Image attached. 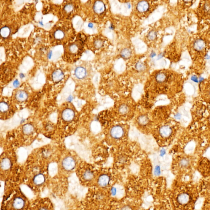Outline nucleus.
I'll use <instances>...</instances> for the list:
<instances>
[{"label":"nucleus","instance_id":"nucleus-31","mask_svg":"<svg viewBox=\"0 0 210 210\" xmlns=\"http://www.w3.org/2000/svg\"><path fill=\"white\" fill-rule=\"evenodd\" d=\"M94 44L95 47L97 48H100L103 46V42L102 40H98L94 42Z\"/></svg>","mask_w":210,"mask_h":210},{"label":"nucleus","instance_id":"nucleus-28","mask_svg":"<svg viewBox=\"0 0 210 210\" xmlns=\"http://www.w3.org/2000/svg\"><path fill=\"white\" fill-rule=\"evenodd\" d=\"M157 33L154 31H151L148 33V35H147L149 39L151 40H155V38L157 37Z\"/></svg>","mask_w":210,"mask_h":210},{"label":"nucleus","instance_id":"nucleus-17","mask_svg":"<svg viewBox=\"0 0 210 210\" xmlns=\"http://www.w3.org/2000/svg\"><path fill=\"white\" fill-rule=\"evenodd\" d=\"M64 36H65V33L61 29H58L54 31V37L56 40H62L64 38Z\"/></svg>","mask_w":210,"mask_h":210},{"label":"nucleus","instance_id":"nucleus-23","mask_svg":"<svg viewBox=\"0 0 210 210\" xmlns=\"http://www.w3.org/2000/svg\"><path fill=\"white\" fill-rule=\"evenodd\" d=\"M10 34V30L7 27H4L1 29L0 31V34L1 36L4 37H7Z\"/></svg>","mask_w":210,"mask_h":210},{"label":"nucleus","instance_id":"nucleus-34","mask_svg":"<svg viewBox=\"0 0 210 210\" xmlns=\"http://www.w3.org/2000/svg\"><path fill=\"white\" fill-rule=\"evenodd\" d=\"M19 84L20 83H19V81L17 80H16L14 82L13 86L15 88H17L19 86Z\"/></svg>","mask_w":210,"mask_h":210},{"label":"nucleus","instance_id":"nucleus-1","mask_svg":"<svg viewBox=\"0 0 210 210\" xmlns=\"http://www.w3.org/2000/svg\"><path fill=\"white\" fill-rule=\"evenodd\" d=\"M81 41L78 43L75 42L71 43L70 45H69L67 48L68 53L72 56H78L80 53L81 52L82 49V43Z\"/></svg>","mask_w":210,"mask_h":210},{"label":"nucleus","instance_id":"nucleus-14","mask_svg":"<svg viewBox=\"0 0 210 210\" xmlns=\"http://www.w3.org/2000/svg\"><path fill=\"white\" fill-rule=\"evenodd\" d=\"M205 47V43L203 40L201 39L196 40L194 43V48L197 51H201Z\"/></svg>","mask_w":210,"mask_h":210},{"label":"nucleus","instance_id":"nucleus-2","mask_svg":"<svg viewBox=\"0 0 210 210\" xmlns=\"http://www.w3.org/2000/svg\"><path fill=\"white\" fill-rule=\"evenodd\" d=\"M11 205L13 210H21L25 205V201L21 197H15L12 201Z\"/></svg>","mask_w":210,"mask_h":210},{"label":"nucleus","instance_id":"nucleus-15","mask_svg":"<svg viewBox=\"0 0 210 210\" xmlns=\"http://www.w3.org/2000/svg\"><path fill=\"white\" fill-rule=\"evenodd\" d=\"M15 97L17 101L19 102H24L27 99L28 94L25 91H20L17 92Z\"/></svg>","mask_w":210,"mask_h":210},{"label":"nucleus","instance_id":"nucleus-37","mask_svg":"<svg viewBox=\"0 0 210 210\" xmlns=\"http://www.w3.org/2000/svg\"><path fill=\"white\" fill-rule=\"evenodd\" d=\"M24 75H23V74H21V75H20V77L21 78L24 77Z\"/></svg>","mask_w":210,"mask_h":210},{"label":"nucleus","instance_id":"nucleus-26","mask_svg":"<svg viewBox=\"0 0 210 210\" xmlns=\"http://www.w3.org/2000/svg\"><path fill=\"white\" fill-rule=\"evenodd\" d=\"M74 6L72 4H66L64 8V11L67 13L72 12L74 10Z\"/></svg>","mask_w":210,"mask_h":210},{"label":"nucleus","instance_id":"nucleus-5","mask_svg":"<svg viewBox=\"0 0 210 210\" xmlns=\"http://www.w3.org/2000/svg\"><path fill=\"white\" fill-rule=\"evenodd\" d=\"M64 73L60 69H57L54 71L52 75V80L54 82L59 83L64 78Z\"/></svg>","mask_w":210,"mask_h":210},{"label":"nucleus","instance_id":"nucleus-19","mask_svg":"<svg viewBox=\"0 0 210 210\" xmlns=\"http://www.w3.org/2000/svg\"><path fill=\"white\" fill-rule=\"evenodd\" d=\"M94 177L93 172L90 170H87L85 171L83 174V178L85 181L91 180Z\"/></svg>","mask_w":210,"mask_h":210},{"label":"nucleus","instance_id":"nucleus-7","mask_svg":"<svg viewBox=\"0 0 210 210\" xmlns=\"http://www.w3.org/2000/svg\"><path fill=\"white\" fill-rule=\"evenodd\" d=\"M93 9L96 13L98 14L103 13L105 10V4L101 1H97L94 5Z\"/></svg>","mask_w":210,"mask_h":210},{"label":"nucleus","instance_id":"nucleus-27","mask_svg":"<svg viewBox=\"0 0 210 210\" xmlns=\"http://www.w3.org/2000/svg\"><path fill=\"white\" fill-rule=\"evenodd\" d=\"M138 121L139 123L142 125L147 124L148 122V118L145 116H141L139 118Z\"/></svg>","mask_w":210,"mask_h":210},{"label":"nucleus","instance_id":"nucleus-32","mask_svg":"<svg viewBox=\"0 0 210 210\" xmlns=\"http://www.w3.org/2000/svg\"><path fill=\"white\" fill-rule=\"evenodd\" d=\"M111 193L112 195L113 196H116L117 193V188H116V187H113L111 190Z\"/></svg>","mask_w":210,"mask_h":210},{"label":"nucleus","instance_id":"nucleus-29","mask_svg":"<svg viewBox=\"0 0 210 210\" xmlns=\"http://www.w3.org/2000/svg\"><path fill=\"white\" fill-rule=\"evenodd\" d=\"M135 68L139 71H143L145 69V65L142 62H139L137 63Z\"/></svg>","mask_w":210,"mask_h":210},{"label":"nucleus","instance_id":"nucleus-36","mask_svg":"<svg viewBox=\"0 0 210 210\" xmlns=\"http://www.w3.org/2000/svg\"><path fill=\"white\" fill-rule=\"evenodd\" d=\"M88 27H90V28H92L93 27V25L92 24V23H89V24H88Z\"/></svg>","mask_w":210,"mask_h":210},{"label":"nucleus","instance_id":"nucleus-3","mask_svg":"<svg viewBox=\"0 0 210 210\" xmlns=\"http://www.w3.org/2000/svg\"><path fill=\"white\" fill-rule=\"evenodd\" d=\"M62 165L63 168L66 170L71 171L75 167L76 162L72 157H67L62 161Z\"/></svg>","mask_w":210,"mask_h":210},{"label":"nucleus","instance_id":"nucleus-6","mask_svg":"<svg viewBox=\"0 0 210 210\" xmlns=\"http://www.w3.org/2000/svg\"><path fill=\"white\" fill-rule=\"evenodd\" d=\"M74 111L70 109H66L62 113V118L63 120L66 121H70L72 120L74 118Z\"/></svg>","mask_w":210,"mask_h":210},{"label":"nucleus","instance_id":"nucleus-11","mask_svg":"<svg viewBox=\"0 0 210 210\" xmlns=\"http://www.w3.org/2000/svg\"><path fill=\"white\" fill-rule=\"evenodd\" d=\"M160 135L164 138L170 136L172 133V130L169 126H165L162 127L160 129Z\"/></svg>","mask_w":210,"mask_h":210},{"label":"nucleus","instance_id":"nucleus-20","mask_svg":"<svg viewBox=\"0 0 210 210\" xmlns=\"http://www.w3.org/2000/svg\"><path fill=\"white\" fill-rule=\"evenodd\" d=\"M156 79L158 83H163L167 79V75L164 72H159L156 75Z\"/></svg>","mask_w":210,"mask_h":210},{"label":"nucleus","instance_id":"nucleus-25","mask_svg":"<svg viewBox=\"0 0 210 210\" xmlns=\"http://www.w3.org/2000/svg\"><path fill=\"white\" fill-rule=\"evenodd\" d=\"M129 110V108L127 105L123 104L121 105L119 108V111L122 114H127Z\"/></svg>","mask_w":210,"mask_h":210},{"label":"nucleus","instance_id":"nucleus-13","mask_svg":"<svg viewBox=\"0 0 210 210\" xmlns=\"http://www.w3.org/2000/svg\"><path fill=\"white\" fill-rule=\"evenodd\" d=\"M190 200L189 195L187 193H182L177 198V201L181 204H186L188 203Z\"/></svg>","mask_w":210,"mask_h":210},{"label":"nucleus","instance_id":"nucleus-18","mask_svg":"<svg viewBox=\"0 0 210 210\" xmlns=\"http://www.w3.org/2000/svg\"><path fill=\"white\" fill-rule=\"evenodd\" d=\"M23 132L26 135H29L33 133L34 131L33 126L29 124H27L23 126L22 128Z\"/></svg>","mask_w":210,"mask_h":210},{"label":"nucleus","instance_id":"nucleus-21","mask_svg":"<svg viewBox=\"0 0 210 210\" xmlns=\"http://www.w3.org/2000/svg\"><path fill=\"white\" fill-rule=\"evenodd\" d=\"M121 56L124 59H129L131 56V51L130 49L128 48H124L123 49L121 52Z\"/></svg>","mask_w":210,"mask_h":210},{"label":"nucleus","instance_id":"nucleus-9","mask_svg":"<svg viewBox=\"0 0 210 210\" xmlns=\"http://www.w3.org/2000/svg\"><path fill=\"white\" fill-rule=\"evenodd\" d=\"M149 3L146 1H141L138 3L137 5V9L140 12H146L149 9Z\"/></svg>","mask_w":210,"mask_h":210},{"label":"nucleus","instance_id":"nucleus-12","mask_svg":"<svg viewBox=\"0 0 210 210\" xmlns=\"http://www.w3.org/2000/svg\"><path fill=\"white\" fill-rule=\"evenodd\" d=\"M11 165L12 162L10 159L7 158L3 159L0 163L1 168L4 170H9L11 167Z\"/></svg>","mask_w":210,"mask_h":210},{"label":"nucleus","instance_id":"nucleus-8","mask_svg":"<svg viewBox=\"0 0 210 210\" xmlns=\"http://www.w3.org/2000/svg\"><path fill=\"white\" fill-rule=\"evenodd\" d=\"M75 76L77 78L80 79H82L85 78L87 74L86 69L83 67H76L74 72Z\"/></svg>","mask_w":210,"mask_h":210},{"label":"nucleus","instance_id":"nucleus-33","mask_svg":"<svg viewBox=\"0 0 210 210\" xmlns=\"http://www.w3.org/2000/svg\"><path fill=\"white\" fill-rule=\"evenodd\" d=\"M160 168L159 167H157L156 168L155 170V175L158 176L159 174H160Z\"/></svg>","mask_w":210,"mask_h":210},{"label":"nucleus","instance_id":"nucleus-10","mask_svg":"<svg viewBox=\"0 0 210 210\" xmlns=\"http://www.w3.org/2000/svg\"><path fill=\"white\" fill-rule=\"evenodd\" d=\"M109 182V176L106 174H103L99 177L98 184L101 187H106L108 185Z\"/></svg>","mask_w":210,"mask_h":210},{"label":"nucleus","instance_id":"nucleus-22","mask_svg":"<svg viewBox=\"0 0 210 210\" xmlns=\"http://www.w3.org/2000/svg\"><path fill=\"white\" fill-rule=\"evenodd\" d=\"M10 107L8 103L5 102H0V112L6 113L9 110Z\"/></svg>","mask_w":210,"mask_h":210},{"label":"nucleus","instance_id":"nucleus-30","mask_svg":"<svg viewBox=\"0 0 210 210\" xmlns=\"http://www.w3.org/2000/svg\"><path fill=\"white\" fill-rule=\"evenodd\" d=\"M189 164V160H187V159H182L180 162V165L181 166L183 167H186L188 166Z\"/></svg>","mask_w":210,"mask_h":210},{"label":"nucleus","instance_id":"nucleus-35","mask_svg":"<svg viewBox=\"0 0 210 210\" xmlns=\"http://www.w3.org/2000/svg\"><path fill=\"white\" fill-rule=\"evenodd\" d=\"M121 210H130V209L129 208V207H128V206H125V207H124L122 209H121Z\"/></svg>","mask_w":210,"mask_h":210},{"label":"nucleus","instance_id":"nucleus-24","mask_svg":"<svg viewBox=\"0 0 210 210\" xmlns=\"http://www.w3.org/2000/svg\"><path fill=\"white\" fill-rule=\"evenodd\" d=\"M37 210H52V209L50 204L47 203L41 204L37 208Z\"/></svg>","mask_w":210,"mask_h":210},{"label":"nucleus","instance_id":"nucleus-16","mask_svg":"<svg viewBox=\"0 0 210 210\" xmlns=\"http://www.w3.org/2000/svg\"><path fill=\"white\" fill-rule=\"evenodd\" d=\"M45 177L42 174H37L34 178L33 182L34 184L39 186L45 182Z\"/></svg>","mask_w":210,"mask_h":210},{"label":"nucleus","instance_id":"nucleus-4","mask_svg":"<svg viewBox=\"0 0 210 210\" xmlns=\"http://www.w3.org/2000/svg\"><path fill=\"white\" fill-rule=\"evenodd\" d=\"M124 134V131L121 127L119 126L113 127L110 131V134L112 137L115 139L121 138Z\"/></svg>","mask_w":210,"mask_h":210}]
</instances>
